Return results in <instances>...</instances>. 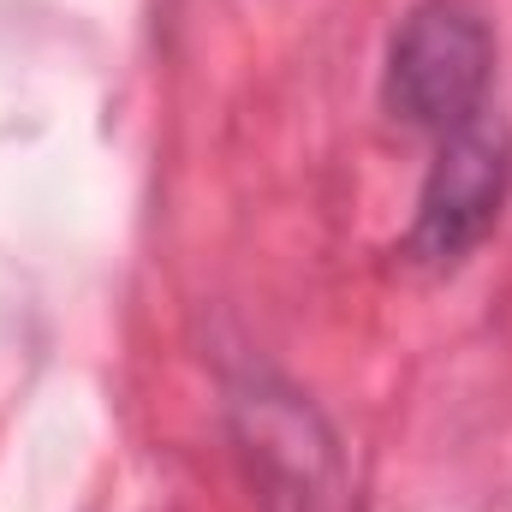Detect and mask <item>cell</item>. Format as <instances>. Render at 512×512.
I'll return each instance as SVG.
<instances>
[{
	"label": "cell",
	"instance_id": "obj_2",
	"mask_svg": "<svg viewBox=\"0 0 512 512\" xmlns=\"http://www.w3.org/2000/svg\"><path fill=\"white\" fill-rule=\"evenodd\" d=\"M512 185V131L489 120V108L459 131L441 137V155L423 179V203H417V227H411V256L429 268H453L465 251H477L489 239V227L501 221Z\"/></svg>",
	"mask_w": 512,
	"mask_h": 512
},
{
	"label": "cell",
	"instance_id": "obj_1",
	"mask_svg": "<svg viewBox=\"0 0 512 512\" xmlns=\"http://www.w3.org/2000/svg\"><path fill=\"white\" fill-rule=\"evenodd\" d=\"M495 42L459 0H423L387 48V108L417 131H459L483 114Z\"/></svg>",
	"mask_w": 512,
	"mask_h": 512
}]
</instances>
